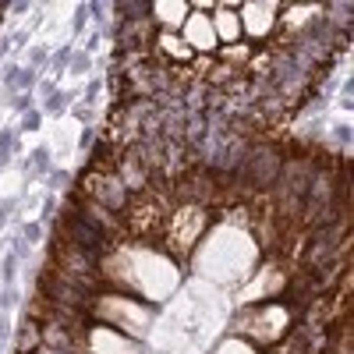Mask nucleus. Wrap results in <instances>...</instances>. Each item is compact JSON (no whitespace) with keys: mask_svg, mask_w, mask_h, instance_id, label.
Segmentation results:
<instances>
[{"mask_svg":"<svg viewBox=\"0 0 354 354\" xmlns=\"http://www.w3.org/2000/svg\"><path fill=\"white\" fill-rule=\"evenodd\" d=\"M25 170H29V174H50V149H46V145H39V149L29 156Z\"/></svg>","mask_w":354,"mask_h":354,"instance_id":"obj_3","label":"nucleus"},{"mask_svg":"<svg viewBox=\"0 0 354 354\" xmlns=\"http://www.w3.org/2000/svg\"><path fill=\"white\" fill-rule=\"evenodd\" d=\"M14 110H18V114H29V110H32V96H29V92H21V96L14 99Z\"/></svg>","mask_w":354,"mask_h":354,"instance_id":"obj_15","label":"nucleus"},{"mask_svg":"<svg viewBox=\"0 0 354 354\" xmlns=\"http://www.w3.org/2000/svg\"><path fill=\"white\" fill-rule=\"evenodd\" d=\"M71 74H85L89 71V53H81V57H71Z\"/></svg>","mask_w":354,"mask_h":354,"instance_id":"obj_10","label":"nucleus"},{"mask_svg":"<svg viewBox=\"0 0 354 354\" xmlns=\"http://www.w3.org/2000/svg\"><path fill=\"white\" fill-rule=\"evenodd\" d=\"M18 64H7V71H4V85L11 89V92H18Z\"/></svg>","mask_w":354,"mask_h":354,"instance_id":"obj_8","label":"nucleus"},{"mask_svg":"<svg viewBox=\"0 0 354 354\" xmlns=\"http://www.w3.org/2000/svg\"><path fill=\"white\" fill-rule=\"evenodd\" d=\"M11 337V322H7V315H0V340H7Z\"/></svg>","mask_w":354,"mask_h":354,"instance_id":"obj_21","label":"nucleus"},{"mask_svg":"<svg viewBox=\"0 0 354 354\" xmlns=\"http://www.w3.org/2000/svg\"><path fill=\"white\" fill-rule=\"evenodd\" d=\"M74 114H78V117H81V121H85V124H89V121H92V106H89V103H85V106H78V110H74Z\"/></svg>","mask_w":354,"mask_h":354,"instance_id":"obj_20","label":"nucleus"},{"mask_svg":"<svg viewBox=\"0 0 354 354\" xmlns=\"http://www.w3.org/2000/svg\"><path fill=\"white\" fill-rule=\"evenodd\" d=\"M32 85H36V71H32V68H21V71H18V89H21V92H29Z\"/></svg>","mask_w":354,"mask_h":354,"instance_id":"obj_7","label":"nucleus"},{"mask_svg":"<svg viewBox=\"0 0 354 354\" xmlns=\"http://www.w3.org/2000/svg\"><path fill=\"white\" fill-rule=\"evenodd\" d=\"M68 64H71V50L64 46V50H57V53H53V68H57V71H64Z\"/></svg>","mask_w":354,"mask_h":354,"instance_id":"obj_12","label":"nucleus"},{"mask_svg":"<svg viewBox=\"0 0 354 354\" xmlns=\"http://www.w3.org/2000/svg\"><path fill=\"white\" fill-rule=\"evenodd\" d=\"M78 145H81V149H92V145H96V128H92V124L78 135Z\"/></svg>","mask_w":354,"mask_h":354,"instance_id":"obj_11","label":"nucleus"},{"mask_svg":"<svg viewBox=\"0 0 354 354\" xmlns=\"http://www.w3.org/2000/svg\"><path fill=\"white\" fill-rule=\"evenodd\" d=\"M99 92H103V78H92V81H89V92H85V96H89V106H92V99H96Z\"/></svg>","mask_w":354,"mask_h":354,"instance_id":"obj_17","label":"nucleus"},{"mask_svg":"<svg viewBox=\"0 0 354 354\" xmlns=\"http://www.w3.org/2000/svg\"><path fill=\"white\" fill-rule=\"evenodd\" d=\"M14 206H18L14 199H0V223H4V220H7V216L14 212Z\"/></svg>","mask_w":354,"mask_h":354,"instance_id":"obj_18","label":"nucleus"},{"mask_svg":"<svg viewBox=\"0 0 354 354\" xmlns=\"http://www.w3.org/2000/svg\"><path fill=\"white\" fill-rule=\"evenodd\" d=\"M74 188H78L89 202L103 206L110 216H124V209L131 206V195H128V188L121 184L117 174H96V170H85V167H81Z\"/></svg>","mask_w":354,"mask_h":354,"instance_id":"obj_1","label":"nucleus"},{"mask_svg":"<svg viewBox=\"0 0 354 354\" xmlns=\"http://www.w3.org/2000/svg\"><path fill=\"white\" fill-rule=\"evenodd\" d=\"M43 64H46V50H39V46H36V50H29V68L39 71Z\"/></svg>","mask_w":354,"mask_h":354,"instance_id":"obj_9","label":"nucleus"},{"mask_svg":"<svg viewBox=\"0 0 354 354\" xmlns=\"http://www.w3.org/2000/svg\"><path fill=\"white\" fill-rule=\"evenodd\" d=\"M21 128H25V131H36V128H39V114H36V110H29V114L21 117Z\"/></svg>","mask_w":354,"mask_h":354,"instance_id":"obj_16","label":"nucleus"},{"mask_svg":"<svg viewBox=\"0 0 354 354\" xmlns=\"http://www.w3.org/2000/svg\"><path fill=\"white\" fill-rule=\"evenodd\" d=\"M36 347H39V319L25 315L18 326V337H14V354H32Z\"/></svg>","mask_w":354,"mask_h":354,"instance_id":"obj_2","label":"nucleus"},{"mask_svg":"<svg viewBox=\"0 0 354 354\" xmlns=\"http://www.w3.org/2000/svg\"><path fill=\"white\" fill-rule=\"evenodd\" d=\"M53 216H57V202H53V199H46V202H43V223L50 227V223H53Z\"/></svg>","mask_w":354,"mask_h":354,"instance_id":"obj_14","label":"nucleus"},{"mask_svg":"<svg viewBox=\"0 0 354 354\" xmlns=\"http://www.w3.org/2000/svg\"><path fill=\"white\" fill-rule=\"evenodd\" d=\"M14 156V131H0V167Z\"/></svg>","mask_w":354,"mask_h":354,"instance_id":"obj_5","label":"nucleus"},{"mask_svg":"<svg viewBox=\"0 0 354 354\" xmlns=\"http://www.w3.org/2000/svg\"><path fill=\"white\" fill-rule=\"evenodd\" d=\"M14 273H18V255H7L4 259V280H14Z\"/></svg>","mask_w":354,"mask_h":354,"instance_id":"obj_13","label":"nucleus"},{"mask_svg":"<svg viewBox=\"0 0 354 354\" xmlns=\"http://www.w3.org/2000/svg\"><path fill=\"white\" fill-rule=\"evenodd\" d=\"M39 237H43V227H39V223H25V227H21V241H25V244H36Z\"/></svg>","mask_w":354,"mask_h":354,"instance_id":"obj_6","label":"nucleus"},{"mask_svg":"<svg viewBox=\"0 0 354 354\" xmlns=\"http://www.w3.org/2000/svg\"><path fill=\"white\" fill-rule=\"evenodd\" d=\"M85 14H89V7H78V11H74V32L85 29Z\"/></svg>","mask_w":354,"mask_h":354,"instance_id":"obj_19","label":"nucleus"},{"mask_svg":"<svg viewBox=\"0 0 354 354\" xmlns=\"http://www.w3.org/2000/svg\"><path fill=\"white\" fill-rule=\"evenodd\" d=\"M71 96L68 92H57V89H53V92H50V96H46V106H43V110H46V114H61V110H64V103H68Z\"/></svg>","mask_w":354,"mask_h":354,"instance_id":"obj_4","label":"nucleus"}]
</instances>
